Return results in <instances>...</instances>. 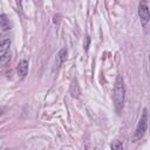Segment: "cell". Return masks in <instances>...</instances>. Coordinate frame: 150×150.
I'll return each mask as SVG.
<instances>
[{"mask_svg": "<svg viewBox=\"0 0 150 150\" xmlns=\"http://www.w3.org/2000/svg\"><path fill=\"white\" fill-rule=\"evenodd\" d=\"M9 46H11V40H9V39H4V40H0V54L8 52L7 49L9 48Z\"/></svg>", "mask_w": 150, "mask_h": 150, "instance_id": "obj_7", "label": "cell"}, {"mask_svg": "<svg viewBox=\"0 0 150 150\" xmlns=\"http://www.w3.org/2000/svg\"><path fill=\"white\" fill-rule=\"evenodd\" d=\"M9 60H11V53L9 52H6V53L0 54V68H2Z\"/></svg>", "mask_w": 150, "mask_h": 150, "instance_id": "obj_8", "label": "cell"}, {"mask_svg": "<svg viewBox=\"0 0 150 150\" xmlns=\"http://www.w3.org/2000/svg\"><path fill=\"white\" fill-rule=\"evenodd\" d=\"M89 41H90L89 36H87V38H86V43H84V48H86V50L88 49V46H89Z\"/></svg>", "mask_w": 150, "mask_h": 150, "instance_id": "obj_10", "label": "cell"}, {"mask_svg": "<svg viewBox=\"0 0 150 150\" xmlns=\"http://www.w3.org/2000/svg\"><path fill=\"white\" fill-rule=\"evenodd\" d=\"M0 35H1V33H0Z\"/></svg>", "mask_w": 150, "mask_h": 150, "instance_id": "obj_11", "label": "cell"}, {"mask_svg": "<svg viewBox=\"0 0 150 150\" xmlns=\"http://www.w3.org/2000/svg\"><path fill=\"white\" fill-rule=\"evenodd\" d=\"M18 74L20 75V77H25L28 73V61L27 60H21L18 64Z\"/></svg>", "mask_w": 150, "mask_h": 150, "instance_id": "obj_5", "label": "cell"}, {"mask_svg": "<svg viewBox=\"0 0 150 150\" xmlns=\"http://www.w3.org/2000/svg\"><path fill=\"white\" fill-rule=\"evenodd\" d=\"M124 97H125V88H124V82L121 75L116 77L115 86H114V93H112V100H114V105L117 112H120L123 108L124 103Z\"/></svg>", "mask_w": 150, "mask_h": 150, "instance_id": "obj_1", "label": "cell"}, {"mask_svg": "<svg viewBox=\"0 0 150 150\" xmlns=\"http://www.w3.org/2000/svg\"><path fill=\"white\" fill-rule=\"evenodd\" d=\"M146 128H148V111H146V109H144V110H143V114H142V116H141V120L138 121V124H137V127H136V131H135L134 139H135V141L141 139V138L145 135Z\"/></svg>", "mask_w": 150, "mask_h": 150, "instance_id": "obj_2", "label": "cell"}, {"mask_svg": "<svg viewBox=\"0 0 150 150\" xmlns=\"http://www.w3.org/2000/svg\"><path fill=\"white\" fill-rule=\"evenodd\" d=\"M67 48H62V49H60L59 50V53H57V55H56V57H55V68L56 69H59L61 66H62V63L66 61V59H67Z\"/></svg>", "mask_w": 150, "mask_h": 150, "instance_id": "obj_4", "label": "cell"}, {"mask_svg": "<svg viewBox=\"0 0 150 150\" xmlns=\"http://www.w3.org/2000/svg\"><path fill=\"white\" fill-rule=\"evenodd\" d=\"M138 15H139L142 26L143 27H146V25H148V22L150 20V13H149L148 5L145 2H141L138 5Z\"/></svg>", "mask_w": 150, "mask_h": 150, "instance_id": "obj_3", "label": "cell"}, {"mask_svg": "<svg viewBox=\"0 0 150 150\" xmlns=\"http://www.w3.org/2000/svg\"><path fill=\"white\" fill-rule=\"evenodd\" d=\"M111 150H123V143L121 141H114L111 143Z\"/></svg>", "mask_w": 150, "mask_h": 150, "instance_id": "obj_9", "label": "cell"}, {"mask_svg": "<svg viewBox=\"0 0 150 150\" xmlns=\"http://www.w3.org/2000/svg\"><path fill=\"white\" fill-rule=\"evenodd\" d=\"M0 27L4 28L5 30H8L11 28V25H9V20L7 19V16L5 14H1L0 15Z\"/></svg>", "mask_w": 150, "mask_h": 150, "instance_id": "obj_6", "label": "cell"}]
</instances>
